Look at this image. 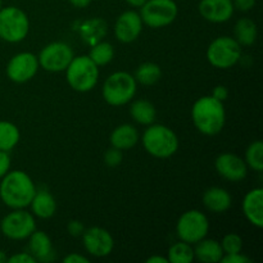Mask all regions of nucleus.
<instances>
[{
  "instance_id": "obj_1",
  "label": "nucleus",
  "mask_w": 263,
  "mask_h": 263,
  "mask_svg": "<svg viewBox=\"0 0 263 263\" xmlns=\"http://www.w3.org/2000/svg\"><path fill=\"white\" fill-rule=\"evenodd\" d=\"M0 181V199L10 210H23L30 207L36 185L22 170L8 171Z\"/></svg>"
},
{
  "instance_id": "obj_2",
  "label": "nucleus",
  "mask_w": 263,
  "mask_h": 263,
  "mask_svg": "<svg viewBox=\"0 0 263 263\" xmlns=\"http://www.w3.org/2000/svg\"><path fill=\"white\" fill-rule=\"evenodd\" d=\"M192 120L195 128L205 136H215L223 130L226 112L223 103L212 95H205L195 100L192 107Z\"/></svg>"
},
{
  "instance_id": "obj_3",
  "label": "nucleus",
  "mask_w": 263,
  "mask_h": 263,
  "mask_svg": "<svg viewBox=\"0 0 263 263\" xmlns=\"http://www.w3.org/2000/svg\"><path fill=\"white\" fill-rule=\"evenodd\" d=\"M141 143L146 153L159 159L170 158L179 149V138L175 131L159 123H152L146 127Z\"/></svg>"
},
{
  "instance_id": "obj_4",
  "label": "nucleus",
  "mask_w": 263,
  "mask_h": 263,
  "mask_svg": "<svg viewBox=\"0 0 263 263\" xmlns=\"http://www.w3.org/2000/svg\"><path fill=\"white\" fill-rule=\"evenodd\" d=\"M136 89L138 82L133 74L125 71L113 72L103 84V99L112 107H121L134 99Z\"/></svg>"
},
{
  "instance_id": "obj_5",
  "label": "nucleus",
  "mask_w": 263,
  "mask_h": 263,
  "mask_svg": "<svg viewBox=\"0 0 263 263\" xmlns=\"http://www.w3.org/2000/svg\"><path fill=\"white\" fill-rule=\"evenodd\" d=\"M64 72L68 85L77 92L91 91L99 80V67L89 55L73 57Z\"/></svg>"
},
{
  "instance_id": "obj_6",
  "label": "nucleus",
  "mask_w": 263,
  "mask_h": 263,
  "mask_svg": "<svg viewBox=\"0 0 263 263\" xmlns=\"http://www.w3.org/2000/svg\"><path fill=\"white\" fill-rule=\"evenodd\" d=\"M30 32V20L25 10L9 5L0 9V39L17 44L25 40Z\"/></svg>"
},
{
  "instance_id": "obj_7",
  "label": "nucleus",
  "mask_w": 263,
  "mask_h": 263,
  "mask_svg": "<svg viewBox=\"0 0 263 263\" xmlns=\"http://www.w3.org/2000/svg\"><path fill=\"white\" fill-rule=\"evenodd\" d=\"M207 61L218 69H229L235 66L243 55V50L238 41L231 36L216 37L207 48Z\"/></svg>"
},
{
  "instance_id": "obj_8",
  "label": "nucleus",
  "mask_w": 263,
  "mask_h": 263,
  "mask_svg": "<svg viewBox=\"0 0 263 263\" xmlns=\"http://www.w3.org/2000/svg\"><path fill=\"white\" fill-rule=\"evenodd\" d=\"M210 231V221L199 210H190L182 213L176 223V235L180 240L189 244L198 243L207 238Z\"/></svg>"
},
{
  "instance_id": "obj_9",
  "label": "nucleus",
  "mask_w": 263,
  "mask_h": 263,
  "mask_svg": "<svg viewBox=\"0 0 263 263\" xmlns=\"http://www.w3.org/2000/svg\"><path fill=\"white\" fill-rule=\"evenodd\" d=\"M140 17L144 25L151 28L167 27L176 20L179 7L175 0H148L140 8Z\"/></svg>"
},
{
  "instance_id": "obj_10",
  "label": "nucleus",
  "mask_w": 263,
  "mask_h": 263,
  "mask_svg": "<svg viewBox=\"0 0 263 263\" xmlns=\"http://www.w3.org/2000/svg\"><path fill=\"white\" fill-rule=\"evenodd\" d=\"M36 230L35 216L23 210H12L0 221V231L10 240H25Z\"/></svg>"
},
{
  "instance_id": "obj_11",
  "label": "nucleus",
  "mask_w": 263,
  "mask_h": 263,
  "mask_svg": "<svg viewBox=\"0 0 263 263\" xmlns=\"http://www.w3.org/2000/svg\"><path fill=\"white\" fill-rule=\"evenodd\" d=\"M73 57L74 53L68 44L63 41H54L41 49L37 57L39 66L40 68L53 73L64 72Z\"/></svg>"
},
{
  "instance_id": "obj_12",
  "label": "nucleus",
  "mask_w": 263,
  "mask_h": 263,
  "mask_svg": "<svg viewBox=\"0 0 263 263\" xmlns=\"http://www.w3.org/2000/svg\"><path fill=\"white\" fill-rule=\"evenodd\" d=\"M39 68L40 66L37 57L30 51H22L9 59L5 72L10 81L15 84H25L35 77Z\"/></svg>"
},
{
  "instance_id": "obj_13",
  "label": "nucleus",
  "mask_w": 263,
  "mask_h": 263,
  "mask_svg": "<svg viewBox=\"0 0 263 263\" xmlns=\"http://www.w3.org/2000/svg\"><path fill=\"white\" fill-rule=\"evenodd\" d=\"M82 243L84 248L90 256L97 258H104L112 253L115 248V240L110 233L99 226L85 229L82 234Z\"/></svg>"
},
{
  "instance_id": "obj_14",
  "label": "nucleus",
  "mask_w": 263,
  "mask_h": 263,
  "mask_svg": "<svg viewBox=\"0 0 263 263\" xmlns=\"http://www.w3.org/2000/svg\"><path fill=\"white\" fill-rule=\"evenodd\" d=\"M143 20L139 12L128 9L118 15L115 23V36L120 43L131 44L143 32Z\"/></svg>"
},
{
  "instance_id": "obj_15",
  "label": "nucleus",
  "mask_w": 263,
  "mask_h": 263,
  "mask_svg": "<svg viewBox=\"0 0 263 263\" xmlns=\"http://www.w3.org/2000/svg\"><path fill=\"white\" fill-rule=\"evenodd\" d=\"M215 167L222 179L231 182L243 181L248 175V166L241 157L234 153H222L216 158Z\"/></svg>"
},
{
  "instance_id": "obj_16",
  "label": "nucleus",
  "mask_w": 263,
  "mask_h": 263,
  "mask_svg": "<svg viewBox=\"0 0 263 263\" xmlns=\"http://www.w3.org/2000/svg\"><path fill=\"white\" fill-rule=\"evenodd\" d=\"M198 12L211 23H225L234 15L233 0H200Z\"/></svg>"
},
{
  "instance_id": "obj_17",
  "label": "nucleus",
  "mask_w": 263,
  "mask_h": 263,
  "mask_svg": "<svg viewBox=\"0 0 263 263\" xmlns=\"http://www.w3.org/2000/svg\"><path fill=\"white\" fill-rule=\"evenodd\" d=\"M28 253L36 259V262L48 263L55 258L51 239L48 234L40 230H35L28 236Z\"/></svg>"
},
{
  "instance_id": "obj_18",
  "label": "nucleus",
  "mask_w": 263,
  "mask_h": 263,
  "mask_svg": "<svg viewBox=\"0 0 263 263\" xmlns=\"http://www.w3.org/2000/svg\"><path fill=\"white\" fill-rule=\"evenodd\" d=\"M243 213L247 220L256 226L257 229L263 228V189L254 187L248 192L241 203Z\"/></svg>"
},
{
  "instance_id": "obj_19",
  "label": "nucleus",
  "mask_w": 263,
  "mask_h": 263,
  "mask_svg": "<svg viewBox=\"0 0 263 263\" xmlns=\"http://www.w3.org/2000/svg\"><path fill=\"white\" fill-rule=\"evenodd\" d=\"M203 204L212 213H225L233 204L231 194L220 186L208 187L203 194Z\"/></svg>"
},
{
  "instance_id": "obj_20",
  "label": "nucleus",
  "mask_w": 263,
  "mask_h": 263,
  "mask_svg": "<svg viewBox=\"0 0 263 263\" xmlns=\"http://www.w3.org/2000/svg\"><path fill=\"white\" fill-rule=\"evenodd\" d=\"M31 212L33 216L43 220L53 217L57 212L55 198L48 189H36L35 195L30 203Z\"/></svg>"
},
{
  "instance_id": "obj_21",
  "label": "nucleus",
  "mask_w": 263,
  "mask_h": 263,
  "mask_svg": "<svg viewBox=\"0 0 263 263\" xmlns=\"http://www.w3.org/2000/svg\"><path fill=\"white\" fill-rule=\"evenodd\" d=\"M139 139H140V135H139L138 128L130 123H123L112 131L109 140L113 148L123 152L133 149L139 143Z\"/></svg>"
},
{
  "instance_id": "obj_22",
  "label": "nucleus",
  "mask_w": 263,
  "mask_h": 263,
  "mask_svg": "<svg viewBox=\"0 0 263 263\" xmlns=\"http://www.w3.org/2000/svg\"><path fill=\"white\" fill-rule=\"evenodd\" d=\"M223 256V251L221 248L220 241L215 239H202L195 243L194 257L199 262L204 263H217L221 261Z\"/></svg>"
},
{
  "instance_id": "obj_23",
  "label": "nucleus",
  "mask_w": 263,
  "mask_h": 263,
  "mask_svg": "<svg viewBox=\"0 0 263 263\" xmlns=\"http://www.w3.org/2000/svg\"><path fill=\"white\" fill-rule=\"evenodd\" d=\"M130 115L136 123L149 126L154 123L157 117V110L153 103L146 99H136L130 105Z\"/></svg>"
},
{
  "instance_id": "obj_24",
  "label": "nucleus",
  "mask_w": 263,
  "mask_h": 263,
  "mask_svg": "<svg viewBox=\"0 0 263 263\" xmlns=\"http://www.w3.org/2000/svg\"><path fill=\"white\" fill-rule=\"evenodd\" d=\"M258 30L257 25L251 18H240L234 26V39L240 44V46H251L256 43Z\"/></svg>"
},
{
  "instance_id": "obj_25",
  "label": "nucleus",
  "mask_w": 263,
  "mask_h": 263,
  "mask_svg": "<svg viewBox=\"0 0 263 263\" xmlns=\"http://www.w3.org/2000/svg\"><path fill=\"white\" fill-rule=\"evenodd\" d=\"M80 33H81L82 40L91 46L102 41V39L104 37L107 33V23L100 18H92L82 23Z\"/></svg>"
},
{
  "instance_id": "obj_26",
  "label": "nucleus",
  "mask_w": 263,
  "mask_h": 263,
  "mask_svg": "<svg viewBox=\"0 0 263 263\" xmlns=\"http://www.w3.org/2000/svg\"><path fill=\"white\" fill-rule=\"evenodd\" d=\"M21 134L17 125L9 121H0V151L9 153L20 143Z\"/></svg>"
},
{
  "instance_id": "obj_27",
  "label": "nucleus",
  "mask_w": 263,
  "mask_h": 263,
  "mask_svg": "<svg viewBox=\"0 0 263 263\" xmlns=\"http://www.w3.org/2000/svg\"><path fill=\"white\" fill-rule=\"evenodd\" d=\"M135 80L138 84L145 85V86H152L157 84L162 77L161 67L153 62H145L140 64L135 72Z\"/></svg>"
},
{
  "instance_id": "obj_28",
  "label": "nucleus",
  "mask_w": 263,
  "mask_h": 263,
  "mask_svg": "<svg viewBox=\"0 0 263 263\" xmlns=\"http://www.w3.org/2000/svg\"><path fill=\"white\" fill-rule=\"evenodd\" d=\"M87 55L98 67L107 66L115 58V48L112 44L107 43V41H99V43L91 45Z\"/></svg>"
},
{
  "instance_id": "obj_29",
  "label": "nucleus",
  "mask_w": 263,
  "mask_h": 263,
  "mask_svg": "<svg viewBox=\"0 0 263 263\" xmlns=\"http://www.w3.org/2000/svg\"><path fill=\"white\" fill-rule=\"evenodd\" d=\"M167 258L170 263H192L195 259L194 248L192 244L180 240L170 247Z\"/></svg>"
},
{
  "instance_id": "obj_30",
  "label": "nucleus",
  "mask_w": 263,
  "mask_h": 263,
  "mask_svg": "<svg viewBox=\"0 0 263 263\" xmlns=\"http://www.w3.org/2000/svg\"><path fill=\"white\" fill-rule=\"evenodd\" d=\"M246 161L248 168L256 172L263 171V143L261 140H256L249 144L246 151Z\"/></svg>"
},
{
  "instance_id": "obj_31",
  "label": "nucleus",
  "mask_w": 263,
  "mask_h": 263,
  "mask_svg": "<svg viewBox=\"0 0 263 263\" xmlns=\"http://www.w3.org/2000/svg\"><path fill=\"white\" fill-rule=\"evenodd\" d=\"M221 248H222L223 254L239 253L243 251V238L235 233L226 234L220 241Z\"/></svg>"
},
{
  "instance_id": "obj_32",
  "label": "nucleus",
  "mask_w": 263,
  "mask_h": 263,
  "mask_svg": "<svg viewBox=\"0 0 263 263\" xmlns=\"http://www.w3.org/2000/svg\"><path fill=\"white\" fill-rule=\"evenodd\" d=\"M122 159H123L122 151H120V149L117 148H113V146L110 149H108V151L104 153V163L105 166L108 167L120 166Z\"/></svg>"
},
{
  "instance_id": "obj_33",
  "label": "nucleus",
  "mask_w": 263,
  "mask_h": 263,
  "mask_svg": "<svg viewBox=\"0 0 263 263\" xmlns=\"http://www.w3.org/2000/svg\"><path fill=\"white\" fill-rule=\"evenodd\" d=\"M222 263H249L252 262L249 257L243 254L241 252L239 253H231V254H223L221 261Z\"/></svg>"
},
{
  "instance_id": "obj_34",
  "label": "nucleus",
  "mask_w": 263,
  "mask_h": 263,
  "mask_svg": "<svg viewBox=\"0 0 263 263\" xmlns=\"http://www.w3.org/2000/svg\"><path fill=\"white\" fill-rule=\"evenodd\" d=\"M67 231H68L69 235L74 236V238H79V236H82L85 231V226L81 221L79 220H71L67 225Z\"/></svg>"
},
{
  "instance_id": "obj_35",
  "label": "nucleus",
  "mask_w": 263,
  "mask_h": 263,
  "mask_svg": "<svg viewBox=\"0 0 263 263\" xmlns=\"http://www.w3.org/2000/svg\"><path fill=\"white\" fill-rule=\"evenodd\" d=\"M8 263H36V259L31 256L30 253H26V252H22V253H17L10 256L9 258L7 259Z\"/></svg>"
},
{
  "instance_id": "obj_36",
  "label": "nucleus",
  "mask_w": 263,
  "mask_h": 263,
  "mask_svg": "<svg viewBox=\"0 0 263 263\" xmlns=\"http://www.w3.org/2000/svg\"><path fill=\"white\" fill-rule=\"evenodd\" d=\"M257 0H233L234 8L239 12H249L256 7Z\"/></svg>"
},
{
  "instance_id": "obj_37",
  "label": "nucleus",
  "mask_w": 263,
  "mask_h": 263,
  "mask_svg": "<svg viewBox=\"0 0 263 263\" xmlns=\"http://www.w3.org/2000/svg\"><path fill=\"white\" fill-rule=\"evenodd\" d=\"M10 156L8 152L0 151V179L10 170Z\"/></svg>"
},
{
  "instance_id": "obj_38",
  "label": "nucleus",
  "mask_w": 263,
  "mask_h": 263,
  "mask_svg": "<svg viewBox=\"0 0 263 263\" xmlns=\"http://www.w3.org/2000/svg\"><path fill=\"white\" fill-rule=\"evenodd\" d=\"M211 95H212L215 99L220 100V102L223 103L229 98V89L226 86H223V85H217L216 87H213L212 94Z\"/></svg>"
},
{
  "instance_id": "obj_39",
  "label": "nucleus",
  "mask_w": 263,
  "mask_h": 263,
  "mask_svg": "<svg viewBox=\"0 0 263 263\" xmlns=\"http://www.w3.org/2000/svg\"><path fill=\"white\" fill-rule=\"evenodd\" d=\"M64 263H90L89 258L79 253H71L63 258Z\"/></svg>"
},
{
  "instance_id": "obj_40",
  "label": "nucleus",
  "mask_w": 263,
  "mask_h": 263,
  "mask_svg": "<svg viewBox=\"0 0 263 263\" xmlns=\"http://www.w3.org/2000/svg\"><path fill=\"white\" fill-rule=\"evenodd\" d=\"M74 8H79V9H84V8L89 7L91 4V0H68Z\"/></svg>"
},
{
  "instance_id": "obj_41",
  "label": "nucleus",
  "mask_w": 263,
  "mask_h": 263,
  "mask_svg": "<svg viewBox=\"0 0 263 263\" xmlns=\"http://www.w3.org/2000/svg\"><path fill=\"white\" fill-rule=\"evenodd\" d=\"M146 263H170L168 258L167 257L162 256H152L149 258H146Z\"/></svg>"
},
{
  "instance_id": "obj_42",
  "label": "nucleus",
  "mask_w": 263,
  "mask_h": 263,
  "mask_svg": "<svg viewBox=\"0 0 263 263\" xmlns=\"http://www.w3.org/2000/svg\"><path fill=\"white\" fill-rule=\"evenodd\" d=\"M125 2L127 3V4L130 5V7L139 8V9H140V8L143 7V5L145 4V3L148 2V0H125Z\"/></svg>"
},
{
  "instance_id": "obj_43",
  "label": "nucleus",
  "mask_w": 263,
  "mask_h": 263,
  "mask_svg": "<svg viewBox=\"0 0 263 263\" xmlns=\"http://www.w3.org/2000/svg\"><path fill=\"white\" fill-rule=\"evenodd\" d=\"M7 259H8L7 253H5L3 249H0V263H7Z\"/></svg>"
},
{
  "instance_id": "obj_44",
  "label": "nucleus",
  "mask_w": 263,
  "mask_h": 263,
  "mask_svg": "<svg viewBox=\"0 0 263 263\" xmlns=\"http://www.w3.org/2000/svg\"><path fill=\"white\" fill-rule=\"evenodd\" d=\"M3 8V0H0V9Z\"/></svg>"
}]
</instances>
